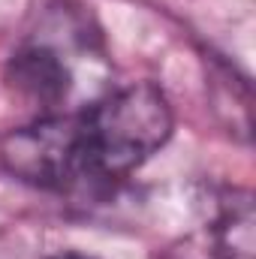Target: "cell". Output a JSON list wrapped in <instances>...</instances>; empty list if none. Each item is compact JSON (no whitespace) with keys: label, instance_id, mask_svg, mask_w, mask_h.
<instances>
[{"label":"cell","instance_id":"obj_1","mask_svg":"<svg viewBox=\"0 0 256 259\" xmlns=\"http://www.w3.org/2000/svg\"><path fill=\"white\" fill-rule=\"evenodd\" d=\"M175 118L154 81H133L78 112H55L42 124V166L58 193L121 181L172 136Z\"/></svg>","mask_w":256,"mask_h":259},{"label":"cell","instance_id":"obj_2","mask_svg":"<svg viewBox=\"0 0 256 259\" xmlns=\"http://www.w3.org/2000/svg\"><path fill=\"white\" fill-rule=\"evenodd\" d=\"M166 259H253V202L244 190L211 199L205 229L169 250Z\"/></svg>","mask_w":256,"mask_h":259},{"label":"cell","instance_id":"obj_3","mask_svg":"<svg viewBox=\"0 0 256 259\" xmlns=\"http://www.w3.org/2000/svg\"><path fill=\"white\" fill-rule=\"evenodd\" d=\"M6 84L9 91L24 100L27 106H36L42 115H52L58 106H64L72 91V66L61 55L58 46L30 39L24 42L6 64Z\"/></svg>","mask_w":256,"mask_h":259},{"label":"cell","instance_id":"obj_4","mask_svg":"<svg viewBox=\"0 0 256 259\" xmlns=\"http://www.w3.org/2000/svg\"><path fill=\"white\" fill-rule=\"evenodd\" d=\"M46 259H97V256H88V253H78V250H61V253H52Z\"/></svg>","mask_w":256,"mask_h":259}]
</instances>
